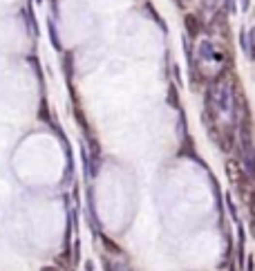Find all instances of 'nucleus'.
<instances>
[{"mask_svg": "<svg viewBox=\"0 0 255 271\" xmlns=\"http://www.w3.org/2000/svg\"><path fill=\"white\" fill-rule=\"evenodd\" d=\"M197 61L199 63H206V65L222 68L224 61H226V56H224V52H222V47L217 43H213L210 38H204L197 45Z\"/></svg>", "mask_w": 255, "mask_h": 271, "instance_id": "obj_1", "label": "nucleus"}, {"mask_svg": "<svg viewBox=\"0 0 255 271\" xmlns=\"http://www.w3.org/2000/svg\"><path fill=\"white\" fill-rule=\"evenodd\" d=\"M184 25H186V36H188V38H197V36L204 32V25H202L199 14H186Z\"/></svg>", "mask_w": 255, "mask_h": 271, "instance_id": "obj_2", "label": "nucleus"}, {"mask_svg": "<svg viewBox=\"0 0 255 271\" xmlns=\"http://www.w3.org/2000/svg\"><path fill=\"white\" fill-rule=\"evenodd\" d=\"M87 224L92 229L94 236H101V222L96 218V208H94V197L92 193H87Z\"/></svg>", "mask_w": 255, "mask_h": 271, "instance_id": "obj_3", "label": "nucleus"}, {"mask_svg": "<svg viewBox=\"0 0 255 271\" xmlns=\"http://www.w3.org/2000/svg\"><path fill=\"white\" fill-rule=\"evenodd\" d=\"M244 244H246V233H244L242 224H238V262H239V267L246 265V251H244Z\"/></svg>", "mask_w": 255, "mask_h": 271, "instance_id": "obj_4", "label": "nucleus"}, {"mask_svg": "<svg viewBox=\"0 0 255 271\" xmlns=\"http://www.w3.org/2000/svg\"><path fill=\"white\" fill-rule=\"evenodd\" d=\"M249 61H255V32L253 29H246V50H244Z\"/></svg>", "mask_w": 255, "mask_h": 271, "instance_id": "obj_5", "label": "nucleus"}, {"mask_svg": "<svg viewBox=\"0 0 255 271\" xmlns=\"http://www.w3.org/2000/svg\"><path fill=\"white\" fill-rule=\"evenodd\" d=\"M47 29H49V41H52V47L61 52V50H63V45H61V38H58V32H56V27H54L52 18L47 20Z\"/></svg>", "mask_w": 255, "mask_h": 271, "instance_id": "obj_6", "label": "nucleus"}, {"mask_svg": "<svg viewBox=\"0 0 255 271\" xmlns=\"http://www.w3.org/2000/svg\"><path fill=\"white\" fill-rule=\"evenodd\" d=\"M168 103L173 105V108L181 110V103H179V99H177V85H170L168 87Z\"/></svg>", "mask_w": 255, "mask_h": 271, "instance_id": "obj_7", "label": "nucleus"}, {"mask_svg": "<svg viewBox=\"0 0 255 271\" xmlns=\"http://www.w3.org/2000/svg\"><path fill=\"white\" fill-rule=\"evenodd\" d=\"M220 9L222 12H226V16L228 14H238V2H235V0H222Z\"/></svg>", "mask_w": 255, "mask_h": 271, "instance_id": "obj_8", "label": "nucleus"}, {"mask_svg": "<svg viewBox=\"0 0 255 271\" xmlns=\"http://www.w3.org/2000/svg\"><path fill=\"white\" fill-rule=\"evenodd\" d=\"M105 271H132L128 265H121V262H105Z\"/></svg>", "mask_w": 255, "mask_h": 271, "instance_id": "obj_9", "label": "nucleus"}, {"mask_svg": "<svg viewBox=\"0 0 255 271\" xmlns=\"http://www.w3.org/2000/svg\"><path fill=\"white\" fill-rule=\"evenodd\" d=\"M226 204H228V213H231V218L235 220V222H239L238 220V208H235V204H233V197L226 195Z\"/></svg>", "mask_w": 255, "mask_h": 271, "instance_id": "obj_10", "label": "nucleus"}, {"mask_svg": "<svg viewBox=\"0 0 255 271\" xmlns=\"http://www.w3.org/2000/svg\"><path fill=\"white\" fill-rule=\"evenodd\" d=\"M246 271H255V265H253V255H249V258H246Z\"/></svg>", "mask_w": 255, "mask_h": 271, "instance_id": "obj_11", "label": "nucleus"}, {"mask_svg": "<svg viewBox=\"0 0 255 271\" xmlns=\"http://www.w3.org/2000/svg\"><path fill=\"white\" fill-rule=\"evenodd\" d=\"M242 2V12H249V7H251V0H239Z\"/></svg>", "mask_w": 255, "mask_h": 271, "instance_id": "obj_12", "label": "nucleus"}, {"mask_svg": "<svg viewBox=\"0 0 255 271\" xmlns=\"http://www.w3.org/2000/svg\"><path fill=\"white\" fill-rule=\"evenodd\" d=\"M83 271H94V267H92V262H85V269Z\"/></svg>", "mask_w": 255, "mask_h": 271, "instance_id": "obj_13", "label": "nucleus"}, {"mask_svg": "<svg viewBox=\"0 0 255 271\" xmlns=\"http://www.w3.org/2000/svg\"><path fill=\"white\" fill-rule=\"evenodd\" d=\"M41 271H58L56 267H41Z\"/></svg>", "mask_w": 255, "mask_h": 271, "instance_id": "obj_14", "label": "nucleus"}, {"mask_svg": "<svg viewBox=\"0 0 255 271\" xmlns=\"http://www.w3.org/2000/svg\"><path fill=\"white\" fill-rule=\"evenodd\" d=\"M231 271H235V267H231Z\"/></svg>", "mask_w": 255, "mask_h": 271, "instance_id": "obj_15", "label": "nucleus"}]
</instances>
